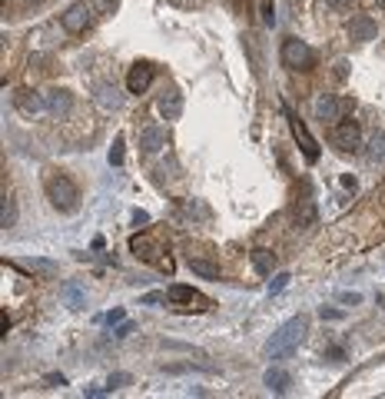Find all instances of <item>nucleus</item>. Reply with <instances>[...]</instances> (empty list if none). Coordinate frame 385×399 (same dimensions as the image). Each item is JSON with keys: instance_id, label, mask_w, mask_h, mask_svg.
Instances as JSON below:
<instances>
[{"instance_id": "obj_1", "label": "nucleus", "mask_w": 385, "mask_h": 399, "mask_svg": "<svg viewBox=\"0 0 385 399\" xmlns=\"http://www.w3.org/2000/svg\"><path fill=\"white\" fill-rule=\"evenodd\" d=\"M306 333H309L306 316H292V320H286V323L279 326L270 340H266L263 356H266V360H283V356H289V353H296V349L302 346V340H306Z\"/></svg>"}, {"instance_id": "obj_2", "label": "nucleus", "mask_w": 385, "mask_h": 399, "mask_svg": "<svg viewBox=\"0 0 385 399\" xmlns=\"http://www.w3.org/2000/svg\"><path fill=\"white\" fill-rule=\"evenodd\" d=\"M47 200H50V207L57 209V213H77L80 209V190L77 183L70 180V176H63V173H57V176H50L47 180Z\"/></svg>"}, {"instance_id": "obj_3", "label": "nucleus", "mask_w": 385, "mask_h": 399, "mask_svg": "<svg viewBox=\"0 0 385 399\" xmlns=\"http://www.w3.org/2000/svg\"><path fill=\"white\" fill-rule=\"evenodd\" d=\"M279 57H283V63H286L289 70H312V63H316L312 47H309L306 40H299V37H286V40H283Z\"/></svg>"}, {"instance_id": "obj_4", "label": "nucleus", "mask_w": 385, "mask_h": 399, "mask_svg": "<svg viewBox=\"0 0 385 399\" xmlns=\"http://www.w3.org/2000/svg\"><path fill=\"white\" fill-rule=\"evenodd\" d=\"M349 110H352V100H349V96H336V94L316 96V120H322V123H339Z\"/></svg>"}, {"instance_id": "obj_5", "label": "nucleus", "mask_w": 385, "mask_h": 399, "mask_svg": "<svg viewBox=\"0 0 385 399\" xmlns=\"http://www.w3.org/2000/svg\"><path fill=\"white\" fill-rule=\"evenodd\" d=\"M329 136H332V143L339 147V150H359L362 147V127H359V120H339V123H332V130H329Z\"/></svg>"}, {"instance_id": "obj_6", "label": "nucleus", "mask_w": 385, "mask_h": 399, "mask_svg": "<svg viewBox=\"0 0 385 399\" xmlns=\"http://www.w3.org/2000/svg\"><path fill=\"white\" fill-rule=\"evenodd\" d=\"M90 17H94V3H90V0H80V3L63 10V30H67V34H80V30H87Z\"/></svg>"}, {"instance_id": "obj_7", "label": "nucleus", "mask_w": 385, "mask_h": 399, "mask_svg": "<svg viewBox=\"0 0 385 399\" xmlns=\"http://www.w3.org/2000/svg\"><path fill=\"white\" fill-rule=\"evenodd\" d=\"M166 143H170V133L163 130V127H143L140 130V150L146 153V156H156Z\"/></svg>"}, {"instance_id": "obj_8", "label": "nucleus", "mask_w": 385, "mask_h": 399, "mask_svg": "<svg viewBox=\"0 0 385 399\" xmlns=\"http://www.w3.org/2000/svg\"><path fill=\"white\" fill-rule=\"evenodd\" d=\"M150 83H153V67L150 63H133L130 67V74H126V90L130 94H146L150 90Z\"/></svg>"}, {"instance_id": "obj_9", "label": "nucleus", "mask_w": 385, "mask_h": 399, "mask_svg": "<svg viewBox=\"0 0 385 399\" xmlns=\"http://www.w3.org/2000/svg\"><path fill=\"white\" fill-rule=\"evenodd\" d=\"M286 120H289V127H292V136H296V143H299V147H302V153H306V160H312V163H316V160H319V147H316L312 133H309L306 127L296 120V116L289 114V110H286Z\"/></svg>"}, {"instance_id": "obj_10", "label": "nucleus", "mask_w": 385, "mask_h": 399, "mask_svg": "<svg viewBox=\"0 0 385 399\" xmlns=\"http://www.w3.org/2000/svg\"><path fill=\"white\" fill-rule=\"evenodd\" d=\"M70 110H74V94H70V90H63V87L47 90V114L50 116H67Z\"/></svg>"}, {"instance_id": "obj_11", "label": "nucleus", "mask_w": 385, "mask_h": 399, "mask_svg": "<svg viewBox=\"0 0 385 399\" xmlns=\"http://www.w3.org/2000/svg\"><path fill=\"white\" fill-rule=\"evenodd\" d=\"M156 110H160V116H163V120H179V116H183V94H179L176 87H170L166 94H160Z\"/></svg>"}, {"instance_id": "obj_12", "label": "nucleus", "mask_w": 385, "mask_h": 399, "mask_svg": "<svg viewBox=\"0 0 385 399\" xmlns=\"http://www.w3.org/2000/svg\"><path fill=\"white\" fill-rule=\"evenodd\" d=\"M292 216H296V227L299 229H309L316 227V220H319V213H316V200L312 196H299V203H296V209H292Z\"/></svg>"}, {"instance_id": "obj_13", "label": "nucleus", "mask_w": 385, "mask_h": 399, "mask_svg": "<svg viewBox=\"0 0 385 399\" xmlns=\"http://www.w3.org/2000/svg\"><path fill=\"white\" fill-rule=\"evenodd\" d=\"M17 107L23 110V114H30V116L47 114V94H37V90H20V94H17Z\"/></svg>"}, {"instance_id": "obj_14", "label": "nucleus", "mask_w": 385, "mask_h": 399, "mask_svg": "<svg viewBox=\"0 0 385 399\" xmlns=\"http://www.w3.org/2000/svg\"><path fill=\"white\" fill-rule=\"evenodd\" d=\"M346 30H349V37L352 40L366 43V40H375V30H379V27H375V20L372 17H352Z\"/></svg>"}, {"instance_id": "obj_15", "label": "nucleus", "mask_w": 385, "mask_h": 399, "mask_svg": "<svg viewBox=\"0 0 385 399\" xmlns=\"http://www.w3.org/2000/svg\"><path fill=\"white\" fill-rule=\"evenodd\" d=\"M289 382H292V376H289L286 369H279V366H270L266 376H263V386H266L270 393H276V396L289 393Z\"/></svg>"}, {"instance_id": "obj_16", "label": "nucleus", "mask_w": 385, "mask_h": 399, "mask_svg": "<svg viewBox=\"0 0 385 399\" xmlns=\"http://www.w3.org/2000/svg\"><path fill=\"white\" fill-rule=\"evenodd\" d=\"M94 96H96V103L107 107V110H120L123 107V96H120V90H116L113 83H96Z\"/></svg>"}, {"instance_id": "obj_17", "label": "nucleus", "mask_w": 385, "mask_h": 399, "mask_svg": "<svg viewBox=\"0 0 385 399\" xmlns=\"http://www.w3.org/2000/svg\"><path fill=\"white\" fill-rule=\"evenodd\" d=\"M250 260H252V269H256L259 276H272V273H276V253H272V249H266V247L252 249Z\"/></svg>"}, {"instance_id": "obj_18", "label": "nucleus", "mask_w": 385, "mask_h": 399, "mask_svg": "<svg viewBox=\"0 0 385 399\" xmlns=\"http://www.w3.org/2000/svg\"><path fill=\"white\" fill-rule=\"evenodd\" d=\"M63 303L70 306V309H87L90 296H87V289L80 283H63Z\"/></svg>"}, {"instance_id": "obj_19", "label": "nucleus", "mask_w": 385, "mask_h": 399, "mask_svg": "<svg viewBox=\"0 0 385 399\" xmlns=\"http://www.w3.org/2000/svg\"><path fill=\"white\" fill-rule=\"evenodd\" d=\"M166 303H206L192 286H183V283H176L166 289Z\"/></svg>"}, {"instance_id": "obj_20", "label": "nucleus", "mask_w": 385, "mask_h": 399, "mask_svg": "<svg viewBox=\"0 0 385 399\" xmlns=\"http://www.w3.org/2000/svg\"><path fill=\"white\" fill-rule=\"evenodd\" d=\"M0 227L3 229L17 227V200L14 196H0Z\"/></svg>"}, {"instance_id": "obj_21", "label": "nucleus", "mask_w": 385, "mask_h": 399, "mask_svg": "<svg viewBox=\"0 0 385 399\" xmlns=\"http://www.w3.org/2000/svg\"><path fill=\"white\" fill-rule=\"evenodd\" d=\"M366 156L372 163H385V133H372V140H368V147H366Z\"/></svg>"}, {"instance_id": "obj_22", "label": "nucleus", "mask_w": 385, "mask_h": 399, "mask_svg": "<svg viewBox=\"0 0 385 399\" xmlns=\"http://www.w3.org/2000/svg\"><path fill=\"white\" fill-rule=\"evenodd\" d=\"M190 269L196 273V276H203V280H219V266L210 263V260H196V256H192Z\"/></svg>"}, {"instance_id": "obj_23", "label": "nucleus", "mask_w": 385, "mask_h": 399, "mask_svg": "<svg viewBox=\"0 0 385 399\" xmlns=\"http://www.w3.org/2000/svg\"><path fill=\"white\" fill-rule=\"evenodd\" d=\"M186 213H190V216H199V220H210V216H212L210 207H206V203H199V200H190V203H186Z\"/></svg>"}, {"instance_id": "obj_24", "label": "nucleus", "mask_w": 385, "mask_h": 399, "mask_svg": "<svg viewBox=\"0 0 385 399\" xmlns=\"http://www.w3.org/2000/svg\"><path fill=\"white\" fill-rule=\"evenodd\" d=\"M30 269H34V273H47V276H54V273H57V263H54V260H30Z\"/></svg>"}, {"instance_id": "obj_25", "label": "nucleus", "mask_w": 385, "mask_h": 399, "mask_svg": "<svg viewBox=\"0 0 385 399\" xmlns=\"http://www.w3.org/2000/svg\"><path fill=\"white\" fill-rule=\"evenodd\" d=\"M120 163H123V136H116L110 147V167H120Z\"/></svg>"}, {"instance_id": "obj_26", "label": "nucleus", "mask_w": 385, "mask_h": 399, "mask_svg": "<svg viewBox=\"0 0 385 399\" xmlns=\"http://www.w3.org/2000/svg\"><path fill=\"white\" fill-rule=\"evenodd\" d=\"M246 40V57H252V70L259 74V50H256V37H243Z\"/></svg>"}, {"instance_id": "obj_27", "label": "nucleus", "mask_w": 385, "mask_h": 399, "mask_svg": "<svg viewBox=\"0 0 385 399\" xmlns=\"http://www.w3.org/2000/svg\"><path fill=\"white\" fill-rule=\"evenodd\" d=\"M123 320H126V313H123L120 306H116V309H110V313H103V316H100V323H123Z\"/></svg>"}, {"instance_id": "obj_28", "label": "nucleus", "mask_w": 385, "mask_h": 399, "mask_svg": "<svg viewBox=\"0 0 385 399\" xmlns=\"http://www.w3.org/2000/svg\"><path fill=\"white\" fill-rule=\"evenodd\" d=\"M286 283H289V273H279L276 280H270V293H272V296H276V293H283Z\"/></svg>"}, {"instance_id": "obj_29", "label": "nucleus", "mask_w": 385, "mask_h": 399, "mask_svg": "<svg viewBox=\"0 0 385 399\" xmlns=\"http://www.w3.org/2000/svg\"><path fill=\"white\" fill-rule=\"evenodd\" d=\"M126 382H130V376H126V373H113V376L107 380V389L113 393V389H120V386H126Z\"/></svg>"}, {"instance_id": "obj_30", "label": "nucleus", "mask_w": 385, "mask_h": 399, "mask_svg": "<svg viewBox=\"0 0 385 399\" xmlns=\"http://www.w3.org/2000/svg\"><path fill=\"white\" fill-rule=\"evenodd\" d=\"M336 300H339V303H349V306H359L362 303V293H339Z\"/></svg>"}, {"instance_id": "obj_31", "label": "nucleus", "mask_w": 385, "mask_h": 399, "mask_svg": "<svg viewBox=\"0 0 385 399\" xmlns=\"http://www.w3.org/2000/svg\"><path fill=\"white\" fill-rule=\"evenodd\" d=\"M130 333H133V323H130V320H123V323H120V326L113 329V336H116V340H126Z\"/></svg>"}, {"instance_id": "obj_32", "label": "nucleus", "mask_w": 385, "mask_h": 399, "mask_svg": "<svg viewBox=\"0 0 385 399\" xmlns=\"http://www.w3.org/2000/svg\"><path fill=\"white\" fill-rule=\"evenodd\" d=\"M319 316H322V320H342L346 313H342V309H332V306H322V309H319Z\"/></svg>"}, {"instance_id": "obj_33", "label": "nucleus", "mask_w": 385, "mask_h": 399, "mask_svg": "<svg viewBox=\"0 0 385 399\" xmlns=\"http://www.w3.org/2000/svg\"><path fill=\"white\" fill-rule=\"evenodd\" d=\"M150 223V213L146 209H133V227H146Z\"/></svg>"}, {"instance_id": "obj_34", "label": "nucleus", "mask_w": 385, "mask_h": 399, "mask_svg": "<svg viewBox=\"0 0 385 399\" xmlns=\"http://www.w3.org/2000/svg\"><path fill=\"white\" fill-rule=\"evenodd\" d=\"M163 300H166V293H150V296H143L146 306H156V303H163Z\"/></svg>"}, {"instance_id": "obj_35", "label": "nucleus", "mask_w": 385, "mask_h": 399, "mask_svg": "<svg viewBox=\"0 0 385 399\" xmlns=\"http://www.w3.org/2000/svg\"><path fill=\"white\" fill-rule=\"evenodd\" d=\"M263 17H266V23H270V27L276 23V17H272V3H270V0H263Z\"/></svg>"}, {"instance_id": "obj_36", "label": "nucleus", "mask_w": 385, "mask_h": 399, "mask_svg": "<svg viewBox=\"0 0 385 399\" xmlns=\"http://www.w3.org/2000/svg\"><path fill=\"white\" fill-rule=\"evenodd\" d=\"M349 3H352V0H326V7H332V10H346Z\"/></svg>"}, {"instance_id": "obj_37", "label": "nucleus", "mask_w": 385, "mask_h": 399, "mask_svg": "<svg viewBox=\"0 0 385 399\" xmlns=\"http://www.w3.org/2000/svg\"><path fill=\"white\" fill-rule=\"evenodd\" d=\"M346 74H349V63H346V60H339V63H336V76H339V80H346Z\"/></svg>"}, {"instance_id": "obj_38", "label": "nucleus", "mask_w": 385, "mask_h": 399, "mask_svg": "<svg viewBox=\"0 0 385 399\" xmlns=\"http://www.w3.org/2000/svg\"><path fill=\"white\" fill-rule=\"evenodd\" d=\"M47 382H50V386H60V382H67V380H63L60 373H50V376H47Z\"/></svg>"}, {"instance_id": "obj_39", "label": "nucleus", "mask_w": 385, "mask_h": 399, "mask_svg": "<svg viewBox=\"0 0 385 399\" xmlns=\"http://www.w3.org/2000/svg\"><path fill=\"white\" fill-rule=\"evenodd\" d=\"M342 187H346V190H355V180H352L349 173H346V176H342Z\"/></svg>"}, {"instance_id": "obj_40", "label": "nucleus", "mask_w": 385, "mask_h": 399, "mask_svg": "<svg viewBox=\"0 0 385 399\" xmlns=\"http://www.w3.org/2000/svg\"><path fill=\"white\" fill-rule=\"evenodd\" d=\"M230 7H232V14H243V0H230Z\"/></svg>"}, {"instance_id": "obj_41", "label": "nucleus", "mask_w": 385, "mask_h": 399, "mask_svg": "<svg viewBox=\"0 0 385 399\" xmlns=\"http://www.w3.org/2000/svg\"><path fill=\"white\" fill-rule=\"evenodd\" d=\"M375 3H379V7H385V0H375Z\"/></svg>"}, {"instance_id": "obj_42", "label": "nucleus", "mask_w": 385, "mask_h": 399, "mask_svg": "<svg viewBox=\"0 0 385 399\" xmlns=\"http://www.w3.org/2000/svg\"><path fill=\"white\" fill-rule=\"evenodd\" d=\"M289 3H302V0H289Z\"/></svg>"}]
</instances>
